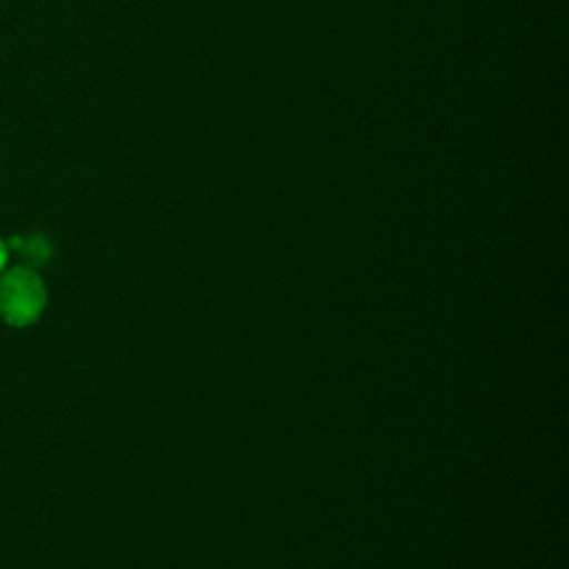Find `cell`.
<instances>
[{
    "label": "cell",
    "mask_w": 569,
    "mask_h": 569,
    "mask_svg": "<svg viewBox=\"0 0 569 569\" xmlns=\"http://www.w3.org/2000/svg\"><path fill=\"white\" fill-rule=\"evenodd\" d=\"M24 253L29 258H36L38 262H42L49 256V244H47L44 238H29L27 244H24Z\"/></svg>",
    "instance_id": "2"
},
{
    "label": "cell",
    "mask_w": 569,
    "mask_h": 569,
    "mask_svg": "<svg viewBox=\"0 0 569 569\" xmlns=\"http://www.w3.org/2000/svg\"><path fill=\"white\" fill-rule=\"evenodd\" d=\"M7 256H9L7 244L0 240V273H2V271H4V267H7Z\"/></svg>",
    "instance_id": "3"
},
{
    "label": "cell",
    "mask_w": 569,
    "mask_h": 569,
    "mask_svg": "<svg viewBox=\"0 0 569 569\" xmlns=\"http://www.w3.org/2000/svg\"><path fill=\"white\" fill-rule=\"evenodd\" d=\"M47 305V287L31 267H11L0 273V318L9 327L33 325Z\"/></svg>",
    "instance_id": "1"
}]
</instances>
